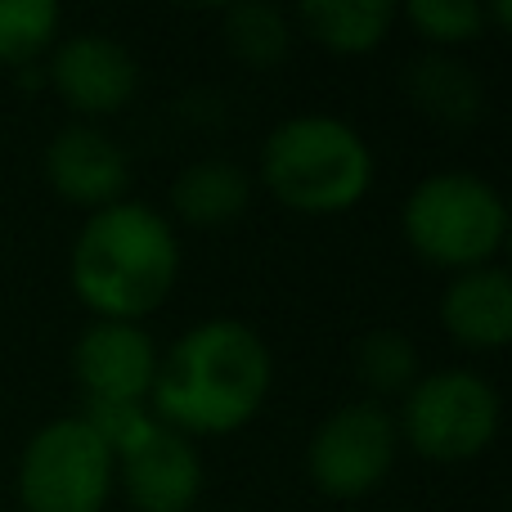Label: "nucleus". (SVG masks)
<instances>
[{
	"label": "nucleus",
	"instance_id": "15",
	"mask_svg": "<svg viewBox=\"0 0 512 512\" xmlns=\"http://www.w3.org/2000/svg\"><path fill=\"white\" fill-rule=\"evenodd\" d=\"M405 95L423 117L436 126H472L486 108V90H481L477 72L454 54H418L405 72Z\"/></svg>",
	"mask_w": 512,
	"mask_h": 512
},
{
	"label": "nucleus",
	"instance_id": "11",
	"mask_svg": "<svg viewBox=\"0 0 512 512\" xmlns=\"http://www.w3.org/2000/svg\"><path fill=\"white\" fill-rule=\"evenodd\" d=\"M117 486L135 512H194L203 495V454L189 436L158 423L117 459Z\"/></svg>",
	"mask_w": 512,
	"mask_h": 512
},
{
	"label": "nucleus",
	"instance_id": "2",
	"mask_svg": "<svg viewBox=\"0 0 512 512\" xmlns=\"http://www.w3.org/2000/svg\"><path fill=\"white\" fill-rule=\"evenodd\" d=\"M180 234L158 207L122 198L81 221L68 252V283L95 319L144 324L180 283Z\"/></svg>",
	"mask_w": 512,
	"mask_h": 512
},
{
	"label": "nucleus",
	"instance_id": "16",
	"mask_svg": "<svg viewBox=\"0 0 512 512\" xmlns=\"http://www.w3.org/2000/svg\"><path fill=\"white\" fill-rule=\"evenodd\" d=\"M355 382L364 387V400H391L405 396L418 382V346L400 328H369L351 351Z\"/></svg>",
	"mask_w": 512,
	"mask_h": 512
},
{
	"label": "nucleus",
	"instance_id": "1",
	"mask_svg": "<svg viewBox=\"0 0 512 512\" xmlns=\"http://www.w3.org/2000/svg\"><path fill=\"white\" fill-rule=\"evenodd\" d=\"M274 355L252 324L230 315L198 319L158 360L149 409L162 427L189 436H234L265 409Z\"/></svg>",
	"mask_w": 512,
	"mask_h": 512
},
{
	"label": "nucleus",
	"instance_id": "10",
	"mask_svg": "<svg viewBox=\"0 0 512 512\" xmlns=\"http://www.w3.org/2000/svg\"><path fill=\"white\" fill-rule=\"evenodd\" d=\"M45 185L63 198V203L81 207V212H99L108 203H122L126 185H131V162H126L122 144L90 122H72L45 144Z\"/></svg>",
	"mask_w": 512,
	"mask_h": 512
},
{
	"label": "nucleus",
	"instance_id": "14",
	"mask_svg": "<svg viewBox=\"0 0 512 512\" xmlns=\"http://www.w3.org/2000/svg\"><path fill=\"white\" fill-rule=\"evenodd\" d=\"M292 32H301L310 45L328 54H369L391 36L400 9L387 0H310L292 9Z\"/></svg>",
	"mask_w": 512,
	"mask_h": 512
},
{
	"label": "nucleus",
	"instance_id": "12",
	"mask_svg": "<svg viewBox=\"0 0 512 512\" xmlns=\"http://www.w3.org/2000/svg\"><path fill=\"white\" fill-rule=\"evenodd\" d=\"M441 324L463 351H504L512 342V274L504 265L450 274L441 292Z\"/></svg>",
	"mask_w": 512,
	"mask_h": 512
},
{
	"label": "nucleus",
	"instance_id": "9",
	"mask_svg": "<svg viewBox=\"0 0 512 512\" xmlns=\"http://www.w3.org/2000/svg\"><path fill=\"white\" fill-rule=\"evenodd\" d=\"M162 346L144 324H117V319H90L72 342V378L86 400H131L149 405L153 378H158Z\"/></svg>",
	"mask_w": 512,
	"mask_h": 512
},
{
	"label": "nucleus",
	"instance_id": "13",
	"mask_svg": "<svg viewBox=\"0 0 512 512\" xmlns=\"http://www.w3.org/2000/svg\"><path fill=\"white\" fill-rule=\"evenodd\" d=\"M252 207V176L239 162L203 158L171 180V212L189 230H225Z\"/></svg>",
	"mask_w": 512,
	"mask_h": 512
},
{
	"label": "nucleus",
	"instance_id": "8",
	"mask_svg": "<svg viewBox=\"0 0 512 512\" xmlns=\"http://www.w3.org/2000/svg\"><path fill=\"white\" fill-rule=\"evenodd\" d=\"M45 77H50L54 95L77 113V122L95 126L99 117L122 113L135 99V90H140V63L113 36L72 32L54 41Z\"/></svg>",
	"mask_w": 512,
	"mask_h": 512
},
{
	"label": "nucleus",
	"instance_id": "6",
	"mask_svg": "<svg viewBox=\"0 0 512 512\" xmlns=\"http://www.w3.org/2000/svg\"><path fill=\"white\" fill-rule=\"evenodd\" d=\"M117 490V459L81 414L50 418L18 454L23 512H108Z\"/></svg>",
	"mask_w": 512,
	"mask_h": 512
},
{
	"label": "nucleus",
	"instance_id": "19",
	"mask_svg": "<svg viewBox=\"0 0 512 512\" xmlns=\"http://www.w3.org/2000/svg\"><path fill=\"white\" fill-rule=\"evenodd\" d=\"M400 18L441 54L450 50V45L477 41L490 27L486 5H472V0H409V5L400 9Z\"/></svg>",
	"mask_w": 512,
	"mask_h": 512
},
{
	"label": "nucleus",
	"instance_id": "17",
	"mask_svg": "<svg viewBox=\"0 0 512 512\" xmlns=\"http://www.w3.org/2000/svg\"><path fill=\"white\" fill-rule=\"evenodd\" d=\"M221 36L239 63L256 72H270L292 50V18L279 5H230L221 14Z\"/></svg>",
	"mask_w": 512,
	"mask_h": 512
},
{
	"label": "nucleus",
	"instance_id": "7",
	"mask_svg": "<svg viewBox=\"0 0 512 512\" xmlns=\"http://www.w3.org/2000/svg\"><path fill=\"white\" fill-rule=\"evenodd\" d=\"M400 459L396 414L378 400H346L333 414L319 418L306 445V472L319 495L328 499H364L391 477Z\"/></svg>",
	"mask_w": 512,
	"mask_h": 512
},
{
	"label": "nucleus",
	"instance_id": "5",
	"mask_svg": "<svg viewBox=\"0 0 512 512\" xmlns=\"http://www.w3.org/2000/svg\"><path fill=\"white\" fill-rule=\"evenodd\" d=\"M504 423V400L495 382L477 369H436L418 373V382L400 396L396 432L400 445L427 463L459 468L495 445Z\"/></svg>",
	"mask_w": 512,
	"mask_h": 512
},
{
	"label": "nucleus",
	"instance_id": "18",
	"mask_svg": "<svg viewBox=\"0 0 512 512\" xmlns=\"http://www.w3.org/2000/svg\"><path fill=\"white\" fill-rule=\"evenodd\" d=\"M63 27V9L54 0H0V63L27 68L54 50Z\"/></svg>",
	"mask_w": 512,
	"mask_h": 512
},
{
	"label": "nucleus",
	"instance_id": "4",
	"mask_svg": "<svg viewBox=\"0 0 512 512\" xmlns=\"http://www.w3.org/2000/svg\"><path fill=\"white\" fill-rule=\"evenodd\" d=\"M400 230L409 252L436 270H481L499 265L508 243V203L477 171H432L409 189Z\"/></svg>",
	"mask_w": 512,
	"mask_h": 512
},
{
	"label": "nucleus",
	"instance_id": "3",
	"mask_svg": "<svg viewBox=\"0 0 512 512\" xmlns=\"http://www.w3.org/2000/svg\"><path fill=\"white\" fill-rule=\"evenodd\" d=\"M378 162L351 122L328 113L283 117L261 144V185L297 216H342L373 189Z\"/></svg>",
	"mask_w": 512,
	"mask_h": 512
},
{
	"label": "nucleus",
	"instance_id": "20",
	"mask_svg": "<svg viewBox=\"0 0 512 512\" xmlns=\"http://www.w3.org/2000/svg\"><path fill=\"white\" fill-rule=\"evenodd\" d=\"M81 418H86L90 432L108 445V454H113V459L131 454L135 445H140L144 436L158 427L153 409L149 405H131V400H86V405H81Z\"/></svg>",
	"mask_w": 512,
	"mask_h": 512
}]
</instances>
